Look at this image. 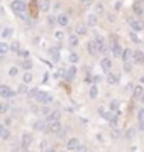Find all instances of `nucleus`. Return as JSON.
<instances>
[{
	"instance_id": "obj_1",
	"label": "nucleus",
	"mask_w": 144,
	"mask_h": 152,
	"mask_svg": "<svg viewBox=\"0 0 144 152\" xmlns=\"http://www.w3.org/2000/svg\"><path fill=\"white\" fill-rule=\"evenodd\" d=\"M10 9L14 10V14H19V12H26L27 10V7L24 4L22 0H12L10 2Z\"/></svg>"
},
{
	"instance_id": "obj_2",
	"label": "nucleus",
	"mask_w": 144,
	"mask_h": 152,
	"mask_svg": "<svg viewBox=\"0 0 144 152\" xmlns=\"http://www.w3.org/2000/svg\"><path fill=\"white\" fill-rule=\"evenodd\" d=\"M37 100L41 105H49V103H53V96L51 95H48L46 91H39V95H37Z\"/></svg>"
},
{
	"instance_id": "obj_3",
	"label": "nucleus",
	"mask_w": 144,
	"mask_h": 152,
	"mask_svg": "<svg viewBox=\"0 0 144 152\" xmlns=\"http://www.w3.org/2000/svg\"><path fill=\"white\" fill-rule=\"evenodd\" d=\"M93 41H95V44H97V49H98V53H107V49H110V48H107L105 39L102 37V36H97Z\"/></svg>"
},
{
	"instance_id": "obj_4",
	"label": "nucleus",
	"mask_w": 144,
	"mask_h": 152,
	"mask_svg": "<svg viewBox=\"0 0 144 152\" xmlns=\"http://www.w3.org/2000/svg\"><path fill=\"white\" fill-rule=\"evenodd\" d=\"M61 129H63V127H61L60 120H51V122H48V129H46V130L51 132V134H58Z\"/></svg>"
},
{
	"instance_id": "obj_5",
	"label": "nucleus",
	"mask_w": 144,
	"mask_h": 152,
	"mask_svg": "<svg viewBox=\"0 0 144 152\" xmlns=\"http://www.w3.org/2000/svg\"><path fill=\"white\" fill-rule=\"evenodd\" d=\"M0 96L2 98H14L15 96V91L10 90L7 85H2V86H0Z\"/></svg>"
},
{
	"instance_id": "obj_6",
	"label": "nucleus",
	"mask_w": 144,
	"mask_h": 152,
	"mask_svg": "<svg viewBox=\"0 0 144 152\" xmlns=\"http://www.w3.org/2000/svg\"><path fill=\"white\" fill-rule=\"evenodd\" d=\"M129 26H131V29H132V31H136V32H139V31H143V29H144L143 22L139 20V19H134V17H131V19H129Z\"/></svg>"
},
{
	"instance_id": "obj_7",
	"label": "nucleus",
	"mask_w": 144,
	"mask_h": 152,
	"mask_svg": "<svg viewBox=\"0 0 144 152\" xmlns=\"http://www.w3.org/2000/svg\"><path fill=\"white\" fill-rule=\"evenodd\" d=\"M75 34H78L80 37H82V36H87V34H88V24H76Z\"/></svg>"
},
{
	"instance_id": "obj_8",
	"label": "nucleus",
	"mask_w": 144,
	"mask_h": 152,
	"mask_svg": "<svg viewBox=\"0 0 144 152\" xmlns=\"http://www.w3.org/2000/svg\"><path fill=\"white\" fill-rule=\"evenodd\" d=\"M78 145H80V140L73 137V139H70V140L66 142V151H73V152H75L78 149Z\"/></svg>"
},
{
	"instance_id": "obj_9",
	"label": "nucleus",
	"mask_w": 144,
	"mask_h": 152,
	"mask_svg": "<svg viewBox=\"0 0 144 152\" xmlns=\"http://www.w3.org/2000/svg\"><path fill=\"white\" fill-rule=\"evenodd\" d=\"M37 5L41 12H49L51 9V0H37Z\"/></svg>"
},
{
	"instance_id": "obj_10",
	"label": "nucleus",
	"mask_w": 144,
	"mask_h": 152,
	"mask_svg": "<svg viewBox=\"0 0 144 152\" xmlns=\"http://www.w3.org/2000/svg\"><path fill=\"white\" fill-rule=\"evenodd\" d=\"M68 24H70V17H68L66 14H60V15H58V26L68 27Z\"/></svg>"
},
{
	"instance_id": "obj_11",
	"label": "nucleus",
	"mask_w": 144,
	"mask_h": 152,
	"mask_svg": "<svg viewBox=\"0 0 144 152\" xmlns=\"http://www.w3.org/2000/svg\"><path fill=\"white\" fill-rule=\"evenodd\" d=\"M100 66H102V69L105 71V73H110V69H112V59L104 58V59H102V63H100Z\"/></svg>"
},
{
	"instance_id": "obj_12",
	"label": "nucleus",
	"mask_w": 144,
	"mask_h": 152,
	"mask_svg": "<svg viewBox=\"0 0 144 152\" xmlns=\"http://www.w3.org/2000/svg\"><path fill=\"white\" fill-rule=\"evenodd\" d=\"M112 54H114V56H117V58H122V54H124V49H122V46H120V44H114V46H112Z\"/></svg>"
},
{
	"instance_id": "obj_13",
	"label": "nucleus",
	"mask_w": 144,
	"mask_h": 152,
	"mask_svg": "<svg viewBox=\"0 0 144 152\" xmlns=\"http://www.w3.org/2000/svg\"><path fill=\"white\" fill-rule=\"evenodd\" d=\"M31 142H32V135L26 132V134L22 135V142H21V144H22V149H27V147L31 145Z\"/></svg>"
},
{
	"instance_id": "obj_14",
	"label": "nucleus",
	"mask_w": 144,
	"mask_h": 152,
	"mask_svg": "<svg viewBox=\"0 0 144 152\" xmlns=\"http://www.w3.org/2000/svg\"><path fill=\"white\" fill-rule=\"evenodd\" d=\"M134 64H144V54L141 51H134Z\"/></svg>"
},
{
	"instance_id": "obj_15",
	"label": "nucleus",
	"mask_w": 144,
	"mask_h": 152,
	"mask_svg": "<svg viewBox=\"0 0 144 152\" xmlns=\"http://www.w3.org/2000/svg\"><path fill=\"white\" fill-rule=\"evenodd\" d=\"M87 24H88L90 27H95V26L98 24V17H97V14H95V12L88 15V19H87Z\"/></svg>"
},
{
	"instance_id": "obj_16",
	"label": "nucleus",
	"mask_w": 144,
	"mask_h": 152,
	"mask_svg": "<svg viewBox=\"0 0 144 152\" xmlns=\"http://www.w3.org/2000/svg\"><path fill=\"white\" fill-rule=\"evenodd\" d=\"M9 137H10V130L7 129V125H2V127H0V139H2V140H7Z\"/></svg>"
},
{
	"instance_id": "obj_17",
	"label": "nucleus",
	"mask_w": 144,
	"mask_h": 152,
	"mask_svg": "<svg viewBox=\"0 0 144 152\" xmlns=\"http://www.w3.org/2000/svg\"><path fill=\"white\" fill-rule=\"evenodd\" d=\"M68 44H70L71 48H76L78 44H80V36H78V34H73V36H70V37H68Z\"/></svg>"
},
{
	"instance_id": "obj_18",
	"label": "nucleus",
	"mask_w": 144,
	"mask_h": 152,
	"mask_svg": "<svg viewBox=\"0 0 144 152\" xmlns=\"http://www.w3.org/2000/svg\"><path fill=\"white\" fill-rule=\"evenodd\" d=\"M12 36H14V29L12 27H4V31H2V39L7 41V39H10Z\"/></svg>"
},
{
	"instance_id": "obj_19",
	"label": "nucleus",
	"mask_w": 144,
	"mask_h": 152,
	"mask_svg": "<svg viewBox=\"0 0 144 152\" xmlns=\"http://www.w3.org/2000/svg\"><path fill=\"white\" fill-rule=\"evenodd\" d=\"M75 76H76V66H70L66 71V75H65V78L66 80H75Z\"/></svg>"
},
{
	"instance_id": "obj_20",
	"label": "nucleus",
	"mask_w": 144,
	"mask_h": 152,
	"mask_svg": "<svg viewBox=\"0 0 144 152\" xmlns=\"http://www.w3.org/2000/svg\"><path fill=\"white\" fill-rule=\"evenodd\" d=\"M44 129H48V124H44L43 120H37V122H34V130L43 132Z\"/></svg>"
},
{
	"instance_id": "obj_21",
	"label": "nucleus",
	"mask_w": 144,
	"mask_h": 152,
	"mask_svg": "<svg viewBox=\"0 0 144 152\" xmlns=\"http://www.w3.org/2000/svg\"><path fill=\"white\" fill-rule=\"evenodd\" d=\"M88 54H92V56L98 54V49H97V44H95V41H90V42H88Z\"/></svg>"
},
{
	"instance_id": "obj_22",
	"label": "nucleus",
	"mask_w": 144,
	"mask_h": 152,
	"mask_svg": "<svg viewBox=\"0 0 144 152\" xmlns=\"http://www.w3.org/2000/svg\"><path fill=\"white\" fill-rule=\"evenodd\" d=\"M132 96L134 98H143L144 96V88L143 86H136L132 91Z\"/></svg>"
},
{
	"instance_id": "obj_23",
	"label": "nucleus",
	"mask_w": 144,
	"mask_h": 152,
	"mask_svg": "<svg viewBox=\"0 0 144 152\" xmlns=\"http://www.w3.org/2000/svg\"><path fill=\"white\" fill-rule=\"evenodd\" d=\"M107 81H109V85H117V83H119V75H115V73H109Z\"/></svg>"
},
{
	"instance_id": "obj_24",
	"label": "nucleus",
	"mask_w": 144,
	"mask_h": 152,
	"mask_svg": "<svg viewBox=\"0 0 144 152\" xmlns=\"http://www.w3.org/2000/svg\"><path fill=\"white\" fill-rule=\"evenodd\" d=\"M61 113H60V110H54V112H51L49 115H48V118H46V122H51V120H60Z\"/></svg>"
},
{
	"instance_id": "obj_25",
	"label": "nucleus",
	"mask_w": 144,
	"mask_h": 152,
	"mask_svg": "<svg viewBox=\"0 0 144 152\" xmlns=\"http://www.w3.org/2000/svg\"><path fill=\"white\" fill-rule=\"evenodd\" d=\"M19 66H21L22 69L29 71V69H31V68H32V61H31V59H24V61H22V63H21V64H19Z\"/></svg>"
},
{
	"instance_id": "obj_26",
	"label": "nucleus",
	"mask_w": 144,
	"mask_h": 152,
	"mask_svg": "<svg viewBox=\"0 0 144 152\" xmlns=\"http://www.w3.org/2000/svg\"><path fill=\"white\" fill-rule=\"evenodd\" d=\"M49 56H51V59L54 61V63H58V61H60V51H58V49H51Z\"/></svg>"
},
{
	"instance_id": "obj_27",
	"label": "nucleus",
	"mask_w": 144,
	"mask_h": 152,
	"mask_svg": "<svg viewBox=\"0 0 144 152\" xmlns=\"http://www.w3.org/2000/svg\"><path fill=\"white\" fill-rule=\"evenodd\" d=\"M131 58H134V51H131V49H124V54H122V59H124V61H129Z\"/></svg>"
},
{
	"instance_id": "obj_28",
	"label": "nucleus",
	"mask_w": 144,
	"mask_h": 152,
	"mask_svg": "<svg viewBox=\"0 0 144 152\" xmlns=\"http://www.w3.org/2000/svg\"><path fill=\"white\" fill-rule=\"evenodd\" d=\"M9 49H10V46L7 42H0V54L2 56H5L7 53H9Z\"/></svg>"
},
{
	"instance_id": "obj_29",
	"label": "nucleus",
	"mask_w": 144,
	"mask_h": 152,
	"mask_svg": "<svg viewBox=\"0 0 144 152\" xmlns=\"http://www.w3.org/2000/svg\"><path fill=\"white\" fill-rule=\"evenodd\" d=\"M21 147H22V144H19L17 140H12V142H10V151H12V152H17Z\"/></svg>"
},
{
	"instance_id": "obj_30",
	"label": "nucleus",
	"mask_w": 144,
	"mask_h": 152,
	"mask_svg": "<svg viewBox=\"0 0 144 152\" xmlns=\"http://www.w3.org/2000/svg\"><path fill=\"white\" fill-rule=\"evenodd\" d=\"M68 59H70V63H71V64H76L80 58H78V54H76V53H70V56H68Z\"/></svg>"
},
{
	"instance_id": "obj_31",
	"label": "nucleus",
	"mask_w": 144,
	"mask_h": 152,
	"mask_svg": "<svg viewBox=\"0 0 144 152\" xmlns=\"http://www.w3.org/2000/svg\"><path fill=\"white\" fill-rule=\"evenodd\" d=\"M119 105H120V103H119L117 100H112L110 105H109V108H110L112 112H119Z\"/></svg>"
},
{
	"instance_id": "obj_32",
	"label": "nucleus",
	"mask_w": 144,
	"mask_h": 152,
	"mask_svg": "<svg viewBox=\"0 0 144 152\" xmlns=\"http://www.w3.org/2000/svg\"><path fill=\"white\" fill-rule=\"evenodd\" d=\"M17 54L21 56V58H22V59H29V56H31V53H29L27 49H21V51H19V53H17Z\"/></svg>"
},
{
	"instance_id": "obj_33",
	"label": "nucleus",
	"mask_w": 144,
	"mask_h": 152,
	"mask_svg": "<svg viewBox=\"0 0 144 152\" xmlns=\"http://www.w3.org/2000/svg\"><path fill=\"white\" fill-rule=\"evenodd\" d=\"M22 81L24 83H31V81H32V75H31L29 71H26V73L22 75Z\"/></svg>"
},
{
	"instance_id": "obj_34",
	"label": "nucleus",
	"mask_w": 144,
	"mask_h": 152,
	"mask_svg": "<svg viewBox=\"0 0 144 152\" xmlns=\"http://www.w3.org/2000/svg\"><path fill=\"white\" fill-rule=\"evenodd\" d=\"M17 93H29V88H27V83H22V85H21V86L17 88Z\"/></svg>"
},
{
	"instance_id": "obj_35",
	"label": "nucleus",
	"mask_w": 144,
	"mask_h": 152,
	"mask_svg": "<svg viewBox=\"0 0 144 152\" xmlns=\"http://www.w3.org/2000/svg\"><path fill=\"white\" fill-rule=\"evenodd\" d=\"M119 118H120V117H119V112H117V113L112 115V118L109 120V122H110V125H114V127H115V125L119 124Z\"/></svg>"
},
{
	"instance_id": "obj_36",
	"label": "nucleus",
	"mask_w": 144,
	"mask_h": 152,
	"mask_svg": "<svg viewBox=\"0 0 144 152\" xmlns=\"http://www.w3.org/2000/svg\"><path fill=\"white\" fill-rule=\"evenodd\" d=\"M98 112L102 113V117H104L105 120H110L112 118V113H110V112H105V108H98Z\"/></svg>"
},
{
	"instance_id": "obj_37",
	"label": "nucleus",
	"mask_w": 144,
	"mask_h": 152,
	"mask_svg": "<svg viewBox=\"0 0 144 152\" xmlns=\"http://www.w3.org/2000/svg\"><path fill=\"white\" fill-rule=\"evenodd\" d=\"M37 95H39V90L37 88H32V90H29L27 98H37Z\"/></svg>"
},
{
	"instance_id": "obj_38",
	"label": "nucleus",
	"mask_w": 144,
	"mask_h": 152,
	"mask_svg": "<svg viewBox=\"0 0 144 152\" xmlns=\"http://www.w3.org/2000/svg\"><path fill=\"white\" fill-rule=\"evenodd\" d=\"M39 149H41L43 152H49V144H48L46 140H43L41 144H39Z\"/></svg>"
},
{
	"instance_id": "obj_39",
	"label": "nucleus",
	"mask_w": 144,
	"mask_h": 152,
	"mask_svg": "<svg viewBox=\"0 0 144 152\" xmlns=\"http://www.w3.org/2000/svg\"><path fill=\"white\" fill-rule=\"evenodd\" d=\"M97 96H98V88L93 85V86L90 88V98H97Z\"/></svg>"
},
{
	"instance_id": "obj_40",
	"label": "nucleus",
	"mask_w": 144,
	"mask_h": 152,
	"mask_svg": "<svg viewBox=\"0 0 144 152\" xmlns=\"http://www.w3.org/2000/svg\"><path fill=\"white\" fill-rule=\"evenodd\" d=\"M10 49L14 51V53H19V51H21V44L17 42V41H14V42L10 44Z\"/></svg>"
},
{
	"instance_id": "obj_41",
	"label": "nucleus",
	"mask_w": 144,
	"mask_h": 152,
	"mask_svg": "<svg viewBox=\"0 0 144 152\" xmlns=\"http://www.w3.org/2000/svg\"><path fill=\"white\" fill-rule=\"evenodd\" d=\"M9 75H10L12 78H15V76L19 75V68H17V66H12L10 69H9Z\"/></svg>"
},
{
	"instance_id": "obj_42",
	"label": "nucleus",
	"mask_w": 144,
	"mask_h": 152,
	"mask_svg": "<svg viewBox=\"0 0 144 152\" xmlns=\"http://www.w3.org/2000/svg\"><path fill=\"white\" fill-rule=\"evenodd\" d=\"M93 12L95 14H102V12H104V5H102V4H95V7H93Z\"/></svg>"
},
{
	"instance_id": "obj_43",
	"label": "nucleus",
	"mask_w": 144,
	"mask_h": 152,
	"mask_svg": "<svg viewBox=\"0 0 144 152\" xmlns=\"http://www.w3.org/2000/svg\"><path fill=\"white\" fill-rule=\"evenodd\" d=\"M131 41H132V42H136V44L141 42V39H139V36L136 34V31H132V32H131Z\"/></svg>"
},
{
	"instance_id": "obj_44",
	"label": "nucleus",
	"mask_w": 144,
	"mask_h": 152,
	"mask_svg": "<svg viewBox=\"0 0 144 152\" xmlns=\"http://www.w3.org/2000/svg\"><path fill=\"white\" fill-rule=\"evenodd\" d=\"M54 37L58 39V41H63L66 36H65V32H63V31H56V32H54Z\"/></svg>"
},
{
	"instance_id": "obj_45",
	"label": "nucleus",
	"mask_w": 144,
	"mask_h": 152,
	"mask_svg": "<svg viewBox=\"0 0 144 152\" xmlns=\"http://www.w3.org/2000/svg\"><path fill=\"white\" fill-rule=\"evenodd\" d=\"M48 22H49V26H54V24H58V17L49 15V17H48Z\"/></svg>"
},
{
	"instance_id": "obj_46",
	"label": "nucleus",
	"mask_w": 144,
	"mask_h": 152,
	"mask_svg": "<svg viewBox=\"0 0 144 152\" xmlns=\"http://www.w3.org/2000/svg\"><path fill=\"white\" fill-rule=\"evenodd\" d=\"M9 105H10V103H2V107H0V112H2V113H7V112H9V108H10Z\"/></svg>"
},
{
	"instance_id": "obj_47",
	"label": "nucleus",
	"mask_w": 144,
	"mask_h": 152,
	"mask_svg": "<svg viewBox=\"0 0 144 152\" xmlns=\"http://www.w3.org/2000/svg\"><path fill=\"white\" fill-rule=\"evenodd\" d=\"M41 113H43V115H46V117H48V115L51 113L49 107H48V105H44V107H43V108H41Z\"/></svg>"
},
{
	"instance_id": "obj_48",
	"label": "nucleus",
	"mask_w": 144,
	"mask_h": 152,
	"mask_svg": "<svg viewBox=\"0 0 144 152\" xmlns=\"http://www.w3.org/2000/svg\"><path fill=\"white\" fill-rule=\"evenodd\" d=\"M137 118H139V122H144V108H141L137 112Z\"/></svg>"
},
{
	"instance_id": "obj_49",
	"label": "nucleus",
	"mask_w": 144,
	"mask_h": 152,
	"mask_svg": "<svg viewBox=\"0 0 144 152\" xmlns=\"http://www.w3.org/2000/svg\"><path fill=\"white\" fill-rule=\"evenodd\" d=\"M131 64H132V63H129V61H124V69H126V71H131V69H132V66H131Z\"/></svg>"
},
{
	"instance_id": "obj_50",
	"label": "nucleus",
	"mask_w": 144,
	"mask_h": 152,
	"mask_svg": "<svg viewBox=\"0 0 144 152\" xmlns=\"http://www.w3.org/2000/svg\"><path fill=\"white\" fill-rule=\"evenodd\" d=\"M66 132H68V129H61V130L58 132V137H60V139H63V137L66 135Z\"/></svg>"
},
{
	"instance_id": "obj_51",
	"label": "nucleus",
	"mask_w": 144,
	"mask_h": 152,
	"mask_svg": "<svg viewBox=\"0 0 144 152\" xmlns=\"http://www.w3.org/2000/svg\"><path fill=\"white\" fill-rule=\"evenodd\" d=\"M63 75H66L63 69H56L54 71V78H60V76H63Z\"/></svg>"
},
{
	"instance_id": "obj_52",
	"label": "nucleus",
	"mask_w": 144,
	"mask_h": 152,
	"mask_svg": "<svg viewBox=\"0 0 144 152\" xmlns=\"http://www.w3.org/2000/svg\"><path fill=\"white\" fill-rule=\"evenodd\" d=\"M75 152H87V145H83V144H80V145H78V149Z\"/></svg>"
},
{
	"instance_id": "obj_53",
	"label": "nucleus",
	"mask_w": 144,
	"mask_h": 152,
	"mask_svg": "<svg viewBox=\"0 0 144 152\" xmlns=\"http://www.w3.org/2000/svg\"><path fill=\"white\" fill-rule=\"evenodd\" d=\"M114 9H115V10H120V9H122V2H120V0H119V2H115Z\"/></svg>"
},
{
	"instance_id": "obj_54",
	"label": "nucleus",
	"mask_w": 144,
	"mask_h": 152,
	"mask_svg": "<svg viewBox=\"0 0 144 152\" xmlns=\"http://www.w3.org/2000/svg\"><path fill=\"white\" fill-rule=\"evenodd\" d=\"M10 122H12L10 118H5V120H4V125H7V127H9V125H10Z\"/></svg>"
},
{
	"instance_id": "obj_55",
	"label": "nucleus",
	"mask_w": 144,
	"mask_h": 152,
	"mask_svg": "<svg viewBox=\"0 0 144 152\" xmlns=\"http://www.w3.org/2000/svg\"><path fill=\"white\" fill-rule=\"evenodd\" d=\"M134 135V129H131V130L127 132V137H132Z\"/></svg>"
},
{
	"instance_id": "obj_56",
	"label": "nucleus",
	"mask_w": 144,
	"mask_h": 152,
	"mask_svg": "<svg viewBox=\"0 0 144 152\" xmlns=\"http://www.w3.org/2000/svg\"><path fill=\"white\" fill-rule=\"evenodd\" d=\"M139 130H144V122H139Z\"/></svg>"
},
{
	"instance_id": "obj_57",
	"label": "nucleus",
	"mask_w": 144,
	"mask_h": 152,
	"mask_svg": "<svg viewBox=\"0 0 144 152\" xmlns=\"http://www.w3.org/2000/svg\"><path fill=\"white\" fill-rule=\"evenodd\" d=\"M112 135H114V137H119V130H117V129H114V134H112Z\"/></svg>"
},
{
	"instance_id": "obj_58",
	"label": "nucleus",
	"mask_w": 144,
	"mask_h": 152,
	"mask_svg": "<svg viewBox=\"0 0 144 152\" xmlns=\"http://www.w3.org/2000/svg\"><path fill=\"white\" fill-rule=\"evenodd\" d=\"M78 2H80V4H88L90 0H78Z\"/></svg>"
},
{
	"instance_id": "obj_59",
	"label": "nucleus",
	"mask_w": 144,
	"mask_h": 152,
	"mask_svg": "<svg viewBox=\"0 0 144 152\" xmlns=\"http://www.w3.org/2000/svg\"><path fill=\"white\" fill-rule=\"evenodd\" d=\"M141 81H143V83H144V76H141Z\"/></svg>"
},
{
	"instance_id": "obj_60",
	"label": "nucleus",
	"mask_w": 144,
	"mask_h": 152,
	"mask_svg": "<svg viewBox=\"0 0 144 152\" xmlns=\"http://www.w3.org/2000/svg\"><path fill=\"white\" fill-rule=\"evenodd\" d=\"M141 100H143V103H144V96H143V98H141Z\"/></svg>"
}]
</instances>
